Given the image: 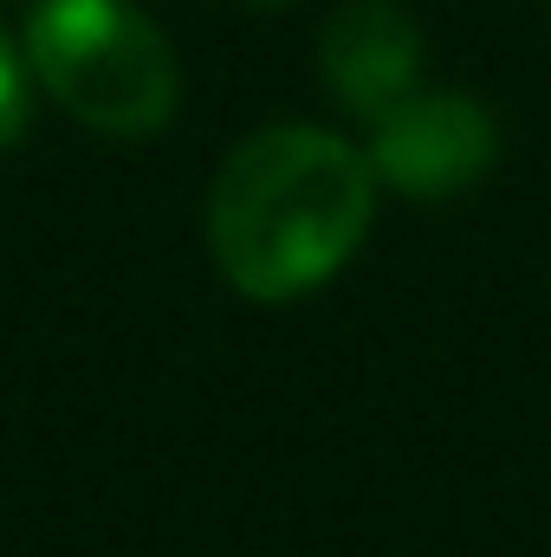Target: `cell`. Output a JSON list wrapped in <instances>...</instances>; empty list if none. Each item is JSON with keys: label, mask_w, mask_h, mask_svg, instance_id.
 <instances>
[{"label": "cell", "mask_w": 551, "mask_h": 557, "mask_svg": "<svg viewBox=\"0 0 551 557\" xmlns=\"http://www.w3.org/2000/svg\"><path fill=\"white\" fill-rule=\"evenodd\" d=\"M370 214V156L311 124H273L228 149L208 195V247L234 292L285 305L364 247Z\"/></svg>", "instance_id": "6da1fadb"}, {"label": "cell", "mask_w": 551, "mask_h": 557, "mask_svg": "<svg viewBox=\"0 0 551 557\" xmlns=\"http://www.w3.org/2000/svg\"><path fill=\"white\" fill-rule=\"evenodd\" d=\"M33 85L105 137H149L175 117L182 72L162 26L131 0H39L26 13Z\"/></svg>", "instance_id": "7a4b0ae2"}, {"label": "cell", "mask_w": 551, "mask_h": 557, "mask_svg": "<svg viewBox=\"0 0 551 557\" xmlns=\"http://www.w3.org/2000/svg\"><path fill=\"white\" fill-rule=\"evenodd\" d=\"M500 156V131L487 104L467 91H409L396 111L370 124V175L415 201H448L474 188Z\"/></svg>", "instance_id": "3957f363"}, {"label": "cell", "mask_w": 551, "mask_h": 557, "mask_svg": "<svg viewBox=\"0 0 551 557\" xmlns=\"http://www.w3.org/2000/svg\"><path fill=\"white\" fill-rule=\"evenodd\" d=\"M318 72L331 98L377 124L409 91H421V26L396 0H344L318 33Z\"/></svg>", "instance_id": "277c9868"}, {"label": "cell", "mask_w": 551, "mask_h": 557, "mask_svg": "<svg viewBox=\"0 0 551 557\" xmlns=\"http://www.w3.org/2000/svg\"><path fill=\"white\" fill-rule=\"evenodd\" d=\"M26 131H33V65L0 33V149H13Z\"/></svg>", "instance_id": "5b68a950"}, {"label": "cell", "mask_w": 551, "mask_h": 557, "mask_svg": "<svg viewBox=\"0 0 551 557\" xmlns=\"http://www.w3.org/2000/svg\"><path fill=\"white\" fill-rule=\"evenodd\" d=\"M254 7H292V0H254Z\"/></svg>", "instance_id": "8992f818"}]
</instances>
